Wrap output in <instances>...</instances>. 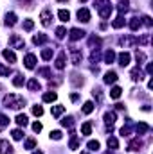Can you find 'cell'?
<instances>
[{
    "label": "cell",
    "instance_id": "1",
    "mask_svg": "<svg viewBox=\"0 0 153 154\" xmlns=\"http://www.w3.org/2000/svg\"><path fill=\"white\" fill-rule=\"evenodd\" d=\"M4 104H5V108L22 109V108H23V104H25V100H23L22 97H18V95L11 93V95H5V97H4Z\"/></svg>",
    "mask_w": 153,
    "mask_h": 154
},
{
    "label": "cell",
    "instance_id": "2",
    "mask_svg": "<svg viewBox=\"0 0 153 154\" xmlns=\"http://www.w3.org/2000/svg\"><path fill=\"white\" fill-rule=\"evenodd\" d=\"M97 4V11H99V16L101 18H110V14H112V5H110V2H106V0H99V2H96Z\"/></svg>",
    "mask_w": 153,
    "mask_h": 154
},
{
    "label": "cell",
    "instance_id": "3",
    "mask_svg": "<svg viewBox=\"0 0 153 154\" xmlns=\"http://www.w3.org/2000/svg\"><path fill=\"white\" fill-rule=\"evenodd\" d=\"M40 20H41V25H43V27H49V25H50V20H52V13H50L49 9L41 11V14H40Z\"/></svg>",
    "mask_w": 153,
    "mask_h": 154
},
{
    "label": "cell",
    "instance_id": "4",
    "mask_svg": "<svg viewBox=\"0 0 153 154\" xmlns=\"http://www.w3.org/2000/svg\"><path fill=\"white\" fill-rule=\"evenodd\" d=\"M78 20H79V22H83V23L90 22V11H88V9H85V7L78 9Z\"/></svg>",
    "mask_w": 153,
    "mask_h": 154
},
{
    "label": "cell",
    "instance_id": "5",
    "mask_svg": "<svg viewBox=\"0 0 153 154\" xmlns=\"http://www.w3.org/2000/svg\"><path fill=\"white\" fill-rule=\"evenodd\" d=\"M23 65H25V68L32 70V68H34V65H36V56H34V54H27V56H25V59H23Z\"/></svg>",
    "mask_w": 153,
    "mask_h": 154
},
{
    "label": "cell",
    "instance_id": "6",
    "mask_svg": "<svg viewBox=\"0 0 153 154\" xmlns=\"http://www.w3.org/2000/svg\"><path fill=\"white\" fill-rule=\"evenodd\" d=\"M85 34H87V32H85L83 29H70V39H72V41H78V39H81Z\"/></svg>",
    "mask_w": 153,
    "mask_h": 154
},
{
    "label": "cell",
    "instance_id": "7",
    "mask_svg": "<svg viewBox=\"0 0 153 154\" xmlns=\"http://www.w3.org/2000/svg\"><path fill=\"white\" fill-rule=\"evenodd\" d=\"M117 59H119V65H121V66H128V65H130L132 56H130L128 52H121V54L117 56Z\"/></svg>",
    "mask_w": 153,
    "mask_h": 154
},
{
    "label": "cell",
    "instance_id": "8",
    "mask_svg": "<svg viewBox=\"0 0 153 154\" xmlns=\"http://www.w3.org/2000/svg\"><path fill=\"white\" fill-rule=\"evenodd\" d=\"M9 43H11L14 48H23V47H25V41H23V39H20L18 36H11Z\"/></svg>",
    "mask_w": 153,
    "mask_h": 154
},
{
    "label": "cell",
    "instance_id": "9",
    "mask_svg": "<svg viewBox=\"0 0 153 154\" xmlns=\"http://www.w3.org/2000/svg\"><path fill=\"white\" fill-rule=\"evenodd\" d=\"M72 65H81V59H83V54L78 50V48H72Z\"/></svg>",
    "mask_w": 153,
    "mask_h": 154
},
{
    "label": "cell",
    "instance_id": "10",
    "mask_svg": "<svg viewBox=\"0 0 153 154\" xmlns=\"http://www.w3.org/2000/svg\"><path fill=\"white\" fill-rule=\"evenodd\" d=\"M65 61H67V56H65V52H61V54L58 56V59H56L54 66H56L58 70H63V68H65Z\"/></svg>",
    "mask_w": 153,
    "mask_h": 154
},
{
    "label": "cell",
    "instance_id": "11",
    "mask_svg": "<svg viewBox=\"0 0 153 154\" xmlns=\"http://www.w3.org/2000/svg\"><path fill=\"white\" fill-rule=\"evenodd\" d=\"M2 56H4V59H5L7 63H16V56H14L13 50H7V48H5V50L2 52Z\"/></svg>",
    "mask_w": 153,
    "mask_h": 154
},
{
    "label": "cell",
    "instance_id": "12",
    "mask_svg": "<svg viewBox=\"0 0 153 154\" xmlns=\"http://www.w3.org/2000/svg\"><path fill=\"white\" fill-rule=\"evenodd\" d=\"M115 81H117V74H115L114 70H110V72L105 74V83H106V84H114Z\"/></svg>",
    "mask_w": 153,
    "mask_h": 154
},
{
    "label": "cell",
    "instance_id": "13",
    "mask_svg": "<svg viewBox=\"0 0 153 154\" xmlns=\"http://www.w3.org/2000/svg\"><path fill=\"white\" fill-rule=\"evenodd\" d=\"M115 118H117V115H115L114 111H106V113H105V124H106V126H114Z\"/></svg>",
    "mask_w": 153,
    "mask_h": 154
},
{
    "label": "cell",
    "instance_id": "14",
    "mask_svg": "<svg viewBox=\"0 0 153 154\" xmlns=\"http://www.w3.org/2000/svg\"><path fill=\"white\" fill-rule=\"evenodd\" d=\"M11 144L7 140H0V154H9L11 153Z\"/></svg>",
    "mask_w": 153,
    "mask_h": 154
},
{
    "label": "cell",
    "instance_id": "15",
    "mask_svg": "<svg viewBox=\"0 0 153 154\" xmlns=\"http://www.w3.org/2000/svg\"><path fill=\"white\" fill-rule=\"evenodd\" d=\"M142 147V142L139 140V138H133L130 144H128V151H139Z\"/></svg>",
    "mask_w": 153,
    "mask_h": 154
},
{
    "label": "cell",
    "instance_id": "16",
    "mask_svg": "<svg viewBox=\"0 0 153 154\" xmlns=\"http://www.w3.org/2000/svg\"><path fill=\"white\" fill-rule=\"evenodd\" d=\"M16 124L18 126H22V127H25L27 124H29V118H27V115H23V113H20V115H16Z\"/></svg>",
    "mask_w": 153,
    "mask_h": 154
},
{
    "label": "cell",
    "instance_id": "17",
    "mask_svg": "<svg viewBox=\"0 0 153 154\" xmlns=\"http://www.w3.org/2000/svg\"><path fill=\"white\" fill-rule=\"evenodd\" d=\"M135 131H137L139 135H144V133H148V131H150V126H148L146 122H139V124L135 126Z\"/></svg>",
    "mask_w": 153,
    "mask_h": 154
},
{
    "label": "cell",
    "instance_id": "18",
    "mask_svg": "<svg viewBox=\"0 0 153 154\" xmlns=\"http://www.w3.org/2000/svg\"><path fill=\"white\" fill-rule=\"evenodd\" d=\"M58 99V93L56 92H47V93H43V102H54Z\"/></svg>",
    "mask_w": 153,
    "mask_h": 154
},
{
    "label": "cell",
    "instance_id": "19",
    "mask_svg": "<svg viewBox=\"0 0 153 154\" xmlns=\"http://www.w3.org/2000/svg\"><path fill=\"white\" fill-rule=\"evenodd\" d=\"M14 23H16V14H14V13H7V14H5V25L13 27Z\"/></svg>",
    "mask_w": 153,
    "mask_h": 154
},
{
    "label": "cell",
    "instance_id": "20",
    "mask_svg": "<svg viewBox=\"0 0 153 154\" xmlns=\"http://www.w3.org/2000/svg\"><path fill=\"white\" fill-rule=\"evenodd\" d=\"M123 25H124V16H123V14H119V16L112 22V27H114V29H121Z\"/></svg>",
    "mask_w": 153,
    "mask_h": 154
},
{
    "label": "cell",
    "instance_id": "21",
    "mask_svg": "<svg viewBox=\"0 0 153 154\" xmlns=\"http://www.w3.org/2000/svg\"><path fill=\"white\" fill-rule=\"evenodd\" d=\"M141 25H142V22H141L137 16L130 20V29H132V31H139V29H141Z\"/></svg>",
    "mask_w": 153,
    "mask_h": 154
},
{
    "label": "cell",
    "instance_id": "22",
    "mask_svg": "<svg viewBox=\"0 0 153 154\" xmlns=\"http://www.w3.org/2000/svg\"><path fill=\"white\" fill-rule=\"evenodd\" d=\"M58 16H60L61 22H69V20H70V13H69L67 9H60V11H58Z\"/></svg>",
    "mask_w": 153,
    "mask_h": 154
},
{
    "label": "cell",
    "instance_id": "23",
    "mask_svg": "<svg viewBox=\"0 0 153 154\" xmlns=\"http://www.w3.org/2000/svg\"><path fill=\"white\" fill-rule=\"evenodd\" d=\"M106 144H108V149H110V151H115V149H119V142H117V138H114V136H110Z\"/></svg>",
    "mask_w": 153,
    "mask_h": 154
},
{
    "label": "cell",
    "instance_id": "24",
    "mask_svg": "<svg viewBox=\"0 0 153 154\" xmlns=\"http://www.w3.org/2000/svg\"><path fill=\"white\" fill-rule=\"evenodd\" d=\"M87 147H88V151H92V153H97L101 145H99V142H97V140H90V142L87 144Z\"/></svg>",
    "mask_w": 153,
    "mask_h": 154
},
{
    "label": "cell",
    "instance_id": "25",
    "mask_svg": "<svg viewBox=\"0 0 153 154\" xmlns=\"http://www.w3.org/2000/svg\"><path fill=\"white\" fill-rule=\"evenodd\" d=\"M47 41V36L45 34H36L34 38H32V43L34 45H41V43H45Z\"/></svg>",
    "mask_w": 153,
    "mask_h": 154
},
{
    "label": "cell",
    "instance_id": "26",
    "mask_svg": "<svg viewBox=\"0 0 153 154\" xmlns=\"http://www.w3.org/2000/svg\"><path fill=\"white\" fill-rule=\"evenodd\" d=\"M114 59H115V52L114 50H106L105 52V63H114Z\"/></svg>",
    "mask_w": 153,
    "mask_h": 154
},
{
    "label": "cell",
    "instance_id": "27",
    "mask_svg": "<svg viewBox=\"0 0 153 154\" xmlns=\"http://www.w3.org/2000/svg\"><path fill=\"white\" fill-rule=\"evenodd\" d=\"M63 111H65V106H52V109H50L52 117H60V115H63Z\"/></svg>",
    "mask_w": 153,
    "mask_h": 154
},
{
    "label": "cell",
    "instance_id": "28",
    "mask_svg": "<svg viewBox=\"0 0 153 154\" xmlns=\"http://www.w3.org/2000/svg\"><path fill=\"white\" fill-rule=\"evenodd\" d=\"M70 81H72V84H74V86H81V84H83V77H81V75H78V74H72Z\"/></svg>",
    "mask_w": 153,
    "mask_h": 154
},
{
    "label": "cell",
    "instance_id": "29",
    "mask_svg": "<svg viewBox=\"0 0 153 154\" xmlns=\"http://www.w3.org/2000/svg\"><path fill=\"white\" fill-rule=\"evenodd\" d=\"M132 77H133V81H142L144 77H142V72H141V68L137 66L135 70H132Z\"/></svg>",
    "mask_w": 153,
    "mask_h": 154
},
{
    "label": "cell",
    "instance_id": "30",
    "mask_svg": "<svg viewBox=\"0 0 153 154\" xmlns=\"http://www.w3.org/2000/svg\"><path fill=\"white\" fill-rule=\"evenodd\" d=\"M27 88H29L31 92H36V90H40V83H38L36 79H31V81L27 83Z\"/></svg>",
    "mask_w": 153,
    "mask_h": 154
},
{
    "label": "cell",
    "instance_id": "31",
    "mask_svg": "<svg viewBox=\"0 0 153 154\" xmlns=\"http://www.w3.org/2000/svg\"><path fill=\"white\" fill-rule=\"evenodd\" d=\"M121 93H123V90H121L119 86H114V88L110 90V97H112V99H119Z\"/></svg>",
    "mask_w": 153,
    "mask_h": 154
},
{
    "label": "cell",
    "instance_id": "32",
    "mask_svg": "<svg viewBox=\"0 0 153 154\" xmlns=\"http://www.w3.org/2000/svg\"><path fill=\"white\" fill-rule=\"evenodd\" d=\"M92 111H94V102H90V100L85 102V104H83V113H85V115H90Z\"/></svg>",
    "mask_w": 153,
    "mask_h": 154
},
{
    "label": "cell",
    "instance_id": "33",
    "mask_svg": "<svg viewBox=\"0 0 153 154\" xmlns=\"http://www.w3.org/2000/svg\"><path fill=\"white\" fill-rule=\"evenodd\" d=\"M81 133H83L85 136L90 135V133H92V124H90V122H85V124L81 126Z\"/></svg>",
    "mask_w": 153,
    "mask_h": 154
},
{
    "label": "cell",
    "instance_id": "34",
    "mask_svg": "<svg viewBox=\"0 0 153 154\" xmlns=\"http://www.w3.org/2000/svg\"><path fill=\"white\" fill-rule=\"evenodd\" d=\"M135 43H137L135 38H123L121 39V45H124V47H130V45H135Z\"/></svg>",
    "mask_w": 153,
    "mask_h": 154
},
{
    "label": "cell",
    "instance_id": "35",
    "mask_svg": "<svg viewBox=\"0 0 153 154\" xmlns=\"http://www.w3.org/2000/svg\"><path fill=\"white\" fill-rule=\"evenodd\" d=\"M50 57H52V48H43V50H41V59L49 61Z\"/></svg>",
    "mask_w": 153,
    "mask_h": 154
},
{
    "label": "cell",
    "instance_id": "36",
    "mask_svg": "<svg viewBox=\"0 0 153 154\" xmlns=\"http://www.w3.org/2000/svg\"><path fill=\"white\" fill-rule=\"evenodd\" d=\"M101 59V54H99V50L96 48V50H92V54H90V63H97Z\"/></svg>",
    "mask_w": 153,
    "mask_h": 154
},
{
    "label": "cell",
    "instance_id": "37",
    "mask_svg": "<svg viewBox=\"0 0 153 154\" xmlns=\"http://www.w3.org/2000/svg\"><path fill=\"white\" fill-rule=\"evenodd\" d=\"M61 126H63V127H72V126H74V118H72V117H65V118L61 120Z\"/></svg>",
    "mask_w": 153,
    "mask_h": 154
},
{
    "label": "cell",
    "instance_id": "38",
    "mask_svg": "<svg viewBox=\"0 0 153 154\" xmlns=\"http://www.w3.org/2000/svg\"><path fill=\"white\" fill-rule=\"evenodd\" d=\"M65 36H67V29H65V27H58V29H56V38L61 39V38H65Z\"/></svg>",
    "mask_w": 153,
    "mask_h": 154
},
{
    "label": "cell",
    "instance_id": "39",
    "mask_svg": "<svg viewBox=\"0 0 153 154\" xmlns=\"http://www.w3.org/2000/svg\"><path fill=\"white\" fill-rule=\"evenodd\" d=\"M34 147H36V140L34 138H29L25 142V145H23V149H34Z\"/></svg>",
    "mask_w": 153,
    "mask_h": 154
},
{
    "label": "cell",
    "instance_id": "40",
    "mask_svg": "<svg viewBox=\"0 0 153 154\" xmlns=\"http://www.w3.org/2000/svg\"><path fill=\"white\" fill-rule=\"evenodd\" d=\"M32 115L41 117V115H43V108H41V106H32Z\"/></svg>",
    "mask_w": 153,
    "mask_h": 154
},
{
    "label": "cell",
    "instance_id": "41",
    "mask_svg": "<svg viewBox=\"0 0 153 154\" xmlns=\"http://www.w3.org/2000/svg\"><path fill=\"white\" fill-rule=\"evenodd\" d=\"M11 135H13V140H22V138H23V133H22L20 129H14Z\"/></svg>",
    "mask_w": 153,
    "mask_h": 154
},
{
    "label": "cell",
    "instance_id": "42",
    "mask_svg": "<svg viewBox=\"0 0 153 154\" xmlns=\"http://www.w3.org/2000/svg\"><path fill=\"white\" fill-rule=\"evenodd\" d=\"M32 27H34V22L32 20H25L23 22V29L25 31H32Z\"/></svg>",
    "mask_w": 153,
    "mask_h": 154
},
{
    "label": "cell",
    "instance_id": "43",
    "mask_svg": "<svg viewBox=\"0 0 153 154\" xmlns=\"http://www.w3.org/2000/svg\"><path fill=\"white\" fill-rule=\"evenodd\" d=\"M88 43H90L92 47H94V45H96V47H99V45H101V38H96V36H92V38L88 39Z\"/></svg>",
    "mask_w": 153,
    "mask_h": 154
},
{
    "label": "cell",
    "instance_id": "44",
    "mask_svg": "<svg viewBox=\"0 0 153 154\" xmlns=\"http://www.w3.org/2000/svg\"><path fill=\"white\" fill-rule=\"evenodd\" d=\"M92 95H94V99H97V100H101V99H103V93H101V90H99V88H94V90H92Z\"/></svg>",
    "mask_w": 153,
    "mask_h": 154
},
{
    "label": "cell",
    "instance_id": "45",
    "mask_svg": "<svg viewBox=\"0 0 153 154\" xmlns=\"http://www.w3.org/2000/svg\"><path fill=\"white\" fill-rule=\"evenodd\" d=\"M135 57H137V63H139V65H142V61L146 59V56H144V52H139V50H137V54H135Z\"/></svg>",
    "mask_w": 153,
    "mask_h": 154
},
{
    "label": "cell",
    "instance_id": "46",
    "mask_svg": "<svg viewBox=\"0 0 153 154\" xmlns=\"http://www.w3.org/2000/svg\"><path fill=\"white\" fill-rule=\"evenodd\" d=\"M13 84H14V86H22V84H23V77H22V75H16V77L13 79Z\"/></svg>",
    "mask_w": 153,
    "mask_h": 154
},
{
    "label": "cell",
    "instance_id": "47",
    "mask_svg": "<svg viewBox=\"0 0 153 154\" xmlns=\"http://www.w3.org/2000/svg\"><path fill=\"white\" fill-rule=\"evenodd\" d=\"M69 147H70L72 151H76V149L79 147V142L76 140V136H74V138H70V145H69Z\"/></svg>",
    "mask_w": 153,
    "mask_h": 154
},
{
    "label": "cell",
    "instance_id": "48",
    "mask_svg": "<svg viewBox=\"0 0 153 154\" xmlns=\"http://www.w3.org/2000/svg\"><path fill=\"white\" fill-rule=\"evenodd\" d=\"M61 136H63L61 131H52V133H50V138H52V140H61Z\"/></svg>",
    "mask_w": 153,
    "mask_h": 154
},
{
    "label": "cell",
    "instance_id": "49",
    "mask_svg": "<svg viewBox=\"0 0 153 154\" xmlns=\"http://www.w3.org/2000/svg\"><path fill=\"white\" fill-rule=\"evenodd\" d=\"M38 74L40 75H45V77H50V70L49 68H41V70H38Z\"/></svg>",
    "mask_w": 153,
    "mask_h": 154
},
{
    "label": "cell",
    "instance_id": "50",
    "mask_svg": "<svg viewBox=\"0 0 153 154\" xmlns=\"http://www.w3.org/2000/svg\"><path fill=\"white\" fill-rule=\"evenodd\" d=\"M32 131H34V133H40V131H41V124H40V122H34V124H32Z\"/></svg>",
    "mask_w": 153,
    "mask_h": 154
},
{
    "label": "cell",
    "instance_id": "51",
    "mask_svg": "<svg viewBox=\"0 0 153 154\" xmlns=\"http://www.w3.org/2000/svg\"><path fill=\"white\" fill-rule=\"evenodd\" d=\"M9 124V118L5 115H0V126H7Z\"/></svg>",
    "mask_w": 153,
    "mask_h": 154
},
{
    "label": "cell",
    "instance_id": "52",
    "mask_svg": "<svg viewBox=\"0 0 153 154\" xmlns=\"http://www.w3.org/2000/svg\"><path fill=\"white\" fill-rule=\"evenodd\" d=\"M117 9H119V13L123 14V13H126V11H128V5H126V4H119V7H117Z\"/></svg>",
    "mask_w": 153,
    "mask_h": 154
},
{
    "label": "cell",
    "instance_id": "53",
    "mask_svg": "<svg viewBox=\"0 0 153 154\" xmlns=\"http://www.w3.org/2000/svg\"><path fill=\"white\" fill-rule=\"evenodd\" d=\"M121 135H123V136H128V135H130V127H128V126H124V127L121 129Z\"/></svg>",
    "mask_w": 153,
    "mask_h": 154
},
{
    "label": "cell",
    "instance_id": "54",
    "mask_svg": "<svg viewBox=\"0 0 153 154\" xmlns=\"http://www.w3.org/2000/svg\"><path fill=\"white\" fill-rule=\"evenodd\" d=\"M146 74H148V75H151L153 74V63H148V66H146Z\"/></svg>",
    "mask_w": 153,
    "mask_h": 154
},
{
    "label": "cell",
    "instance_id": "55",
    "mask_svg": "<svg viewBox=\"0 0 153 154\" xmlns=\"http://www.w3.org/2000/svg\"><path fill=\"white\" fill-rule=\"evenodd\" d=\"M142 20H144V25H148V27H151V18H150V16H144V18H142Z\"/></svg>",
    "mask_w": 153,
    "mask_h": 154
},
{
    "label": "cell",
    "instance_id": "56",
    "mask_svg": "<svg viewBox=\"0 0 153 154\" xmlns=\"http://www.w3.org/2000/svg\"><path fill=\"white\" fill-rule=\"evenodd\" d=\"M70 99H72V100H78V99H79V95H78V93H72V95H70Z\"/></svg>",
    "mask_w": 153,
    "mask_h": 154
},
{
    "label": "cell",
    "instance_id": "57",
    "mask_svg": "<svg viewBox=\"0 0 153 154\" xmlns=\"http://www.w3.org/2000/svg\"><path fill=\"white\" fill-rule=\"evenodd\" d=\"M121 4H126L128 5V0H121Z\"/></svg>",
    "mask_w": 153,
    "mask_h": 154
},
{
    "label": "cell",
    "instance_id": "58",
    "mask_svg": "<svg viewBox=\"0 0 153 154\" xmlns=\"http://www.w3.org/2000/svg\"><path fill=\"white\" fill-rule=\"evenodd\" d=\"M32 154H43V153L41 151H36V153H32Z\"/></svg>",
    "mask_w": 153,
    "mask_h": 154
},
{
    "label": "cell",
    "instance_id": "59",
    "mask_svg": "<svg viewBox=\"0 0 153 154\" xmlns=\"http://www.w3.org/2000/svg\"><path fill=\"white\" fill-rule=\"evenodd\" d=\"M58 2H67V0H58Z\"/></svg>",
    "mask_w": 153,
    "mask_h": 154
},
{
    "label": "cell",
    "instance_id": "60",
    "mask_svg": "<svg viewBox=\"0 0 153 154\" xmlns=\"http://www.w3.org/2000/svg\"><path fill=\"white\" fill-rule=\"evenodd\" d=\"M81 2H87V0H81Z\"/></svg>",
    "mask_w": 153,
    "mask_h": 154
},
{
    "label": "cell",
    "instance_id": "61",
    "mask_svg": "<svg viewBox=\"0 0 153 154\" xmlns=\"http://www.w3.org/2000/svg\"><path fill=\"white\" fill-rule=\"evenodd\" d=\"M83 154H85V153H83Z\"/></svg>",
    "mask_w": 153,
    "mask_h": 154
}]
</instances>
